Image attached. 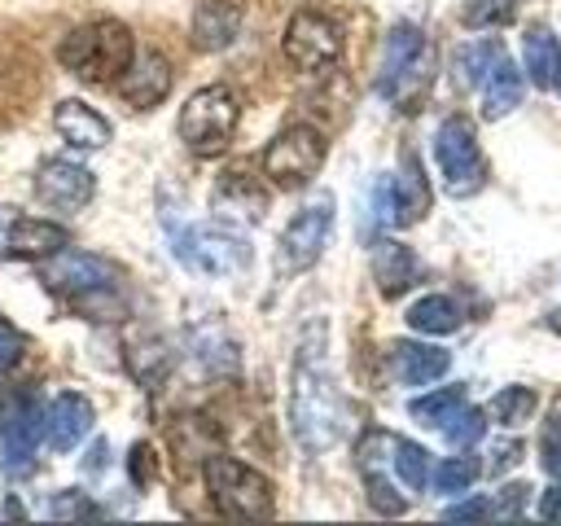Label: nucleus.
<instances>
[{
	"label": "nucleus",
	"mask_w": 561,
	"mask_h": 526,
	"mask_svg": "<svg viewBox=\"0 0 561 526\" xmlns=\"http://www.w3.org/2000/svg\"><path fill=\"white\" fill-rule=\"evenodd\" d=\"M539 517H543V522H561V487L543 491V500H539Z\"/></svg>",
	"instance_id": "nucleus-40"
},
{
	"label": "nucleus",
	"mask_w": 561,
	"mask_h": 526,
	"mask_svg": "<svg viewBox=\"0 0 561 526\" xmlns=\"http://www.w3.org/2000/svg\"><path fill=\"white\" fill-rule=\"evenodd\" d=\"M451 368V355L430 342H394L390 346V373L399 386H430Z\"/></svg>",
	"instance_id": "nucleus-18"
},
{
	"label": "nucleus",
	"mask_w": 561,
	"mask_h": 526,
	"mask_svg": "<svg viewBox=\"0 0 561 526\" xmlns=\"http://www.w3.org/2000/svg\"><path fill=\"white\" fill-rule=\"evenodd\" d=\"M504 57V48H500V39H482V44H465L460 53H456V70H460V83H482L486 79V70L495 66Z\"/></svg>",
	"instance_id": "nucleus-28"
},
{
	"label": "nucleus",
	"mask_w": 561,
	"mask_h": 526,
	"mask_svg": "<svg viewBox=\"0 0 561 526\" xmlns=\"http://www.w3.org/2000/svg\"><path fill=\"white\" fill-rule=\"evenodd\" d=\"M329 232H333V193H316L280 232V245H276V272L280 276H298L307 272L324 245H329Z\"/></svg>",
	"instance_id": "nucleus-8"
},
{
	"label": "nucleus",
	"mask_w": 561,
	"mask_h": 526,
	"mask_svg": "<svg viewBox=\"0 0 561 526\" xmlns=\"http://www.w3.org/2000/svg\"><path fill=\"white\" fill-rule=\"evenodd\" d=\"M118 83V92H123V101L131 105V110H153L167 92H171V66H167V57L162 53H131V61H127V70L114 79Z\"/></svg>",
	"instance_id": "nucleus-16"
},
{
	"label": "nucleus",
	"mask_w": 561,
	"mask_h": 526,
	"mask_svg": "<svg viewBox=\"0 0 561 526\" xmlns=\"http://www.w3.org/2000/svg\"><path fill=\"white\" fill-rule=\"evenodd\" d=\"M324 167V136L307 123L285 127L267 149H263V175L276 188H302L311 175Z\"/></svg>",
	"instance_id": "nucleus-9"
},
{
	"label": "nucleus",
	"mask_w": 561,
	"mask_h": 526,
	"mask_svg": "<svg viewBox=\"0 0 561 526\" xmlns=\"http://www.w3.org/2000/svg\"><path fill=\"white\" fill-rule=\"evenodd\" d=\"M66 228L61 224H48V219H18L4 237V250L0 259H53L61 245H66Z\"/></svg>",
	"instance_id": "nucleus-20"
},
{
	"label": "nucleus",
	"mask_w": 561,
	"mask_h": 526,
	"mask_svg": "<svg viewBox=\"0 0 561 526\" xmlns=\"http://www.w3.org/2000/svg\"><path fill=\"white\" fill-rule=\"evenodd\" d=\"M285 57L298 70H307V75L333 66L342 57V31H337V22L324 18V13H311V9L294 13L289 26H285Z\"/></svg>",
	"instance_id": "nucleus-10"
},
{
	"label": "nucleus",
	"mask_w": 561,
	"mask_h": 526,
	"mask_svg": "<svg viewBox=\"0 0 561 526\" xmlns=\"http://www.w3.org/2000/svg\"><path fill=\"white\" fill-rule=\"evenodd\" d=\"M53 513H57V517H96V508H92L83 495H61V500L53 504Z\"/></svg>",
	"instance_id": "nucleus-37"
},
{
	"label": "nucleus",
	"mask_w": 561,
	"mask_h": 526,
	"mask_svg": "<svg viewBox=\"0 0 561 526\" xmlns=\"http://www.w3.org/2000/svg\"><path fill=\"white\" fill-rule=\"evenodd\" d=\"M543 469L557 478V487H561V416H552L548 421V430H543Z\"/></svg>",
	"instance_id": "nucleus-34"
},
{
	"label": "nucleus",
	"mask_w": 561,
	"mask_h": 526,
	"mask_svg": "<svg viewBox=\"0 0 561 526\" xmlns=\"http://www.w3.org/2000/svg\"><path fill=\"white\" fill-rule=\"evenodd\" d=\"M53 123H57L61 140L75 145V149H101V145H110V132H114V127H110L92 105H83V101H61L57 114H53Z\"/></svg>",
	"instance_id": "nucleus-22"
},
{
	"label": "nucleus",
	"mask_w": 561,
	"mask_h": 526,
	"mask_svg": "<svg viewBox=\"0 0 561 526\" xmlns=\"http://www.w3.org/2000/svg\"><path fill=\"white\" fill-rule=\"evenodd\" d=\"M241 31V9L232 0H202L193 13V44L206 53H219L237 39Z\"/></svg>",
	"instance_id": "nucleus-21"
},
{
	"label": "nucleus",
	"mask_w": 561,
	"mask_h": 526,
	"mask_svg": "<svg viewBox=\"0 0 561 526\" xmlns=\"http://www.w3.org/2000/svg\"><path fill=\"white\" fill-rule=\"evenodd\" d=\"M526 75L535 88H561V39L548 26L526 31Z\"/></svg>",
	"instance_id": "nucleus-23"
},
{
	"label": "nucleus",
	"mask_w": 561,
	"mask_h": 526,
	"mask_svg": "<svg viewBox=\"0 0 561 526\" xmlns=\"http://www.w3.org/2000/svg\"><path fill=\"white\" fill-rule=\"evenodd\" d=\"M44 430L53 451H75L92 434V403L83 395H57L44 412Z\"/></svg>",
	"instance_id": "nucleus-17"
},
{
	"label": "nucleus",
	"mask_w": 561,
	"mask_h": 526,
	"mask_svg": "<svg viewBox=\"0 0 561 526\" xmlns=\"http://www.w3.org/2000/svg\"><path fill=\"white\" fill-rule=\"evenodd\" d=\"M127 469H131V482L136 487H149L153 473H158V460H153V447L149 443H136L131 456H127Z\"/></svg>",
	"instance_id": "nucleus-33"
},
{
	"label": "nucleus",
	"mask_w": 561,
	"mask_h": 526,
	"mask_svg": "<svg viewBox=\"0 0 561 526\" xmlns=\"http://www.w3.org/2000/svg\"><path fill=\"white\" fill-rule=\"evenodd\" d=\"M131 53H136L131 31L123 22H114V18H105V22H92V26L70 31L61 39V48H57V61L70 75H79L83 83H114L127 70Z\"/></svg>",
	"instance_id": "nucleus-2"
},
{
	"label": "nucleus",
	"mask_w": 561,
	"mask_h": 526,
	"mask_svg": "<svg viewBox=\"0 0 561 526\" xmlns=\"http://www.w3.org/2000/svg\"><path fill=\"white\" fill-rule=\"evenodd\" d=\"M44 434V403L35 395H22L9 403L4 421H0V443H4V473H26L35 460Z\"/></svg>",
	"instance_id": "nucleus-13"
},
{
	"label": "nucleus",
	"mask_w": 561,
	"mask_h": 526,
	"mask_svg": "<svg viewBox=\"0 0 561 526\" xmlns=\"http://www.w3.org/2000/svg\"><path fill=\"white\" fill-rule=\"evenodd\" d=\"M342 395L324 355V324H311L298 342L294 359V386H289V430L302 451H329L342 438Z\"/></svg>",
	"instance_id": "nucleus-1"
},
{
	"label": "nucleus",
	"mask_w": 561,
	"mask_h": 526,
	"mask_svg": "<svg viewBox=\"0 0 561 526\" xmlns=\"http://www.w3.org/2000/svg\"><path fill=\"white\" fill-rule=\"evenodd\" d=\"M517 101H522V70L508 57H500L482 79V114L486 118H504Z\"/></svg>",
	"instance_id": "nucleus-24"
},
{
	"label": "nucleus",
	"mask_w": 561,
	"mask_h": 526,
	"mask_svg": "<svg viewBox=\"0 0 561 526\" xmlns=\"http://www.w3.org/2000/svg\"><path fill=\"white\" fill-rule=\"evenodd\" d=\"M530 412H535V390H526V386H504V390L491 399V416H495L500 425H522Z\"/></svg>",
	"instance_id": "nucleus-31"
},
{
	"label": "nucleus",
	"mask_w": 561,
	"mask_h": 526,
	"mask_svg": "<svg viewBox=\"0 0 561 526\" xmlns=\"http://www.w3.org/2000/svg\"><path fill=\"white\" fill-rule=\"evenodd\" d=\"M517 13V0H469L465 4V26L482 31V26H504Z\"/></svg>",
	"instance_id": "nucleus-32"
},
{
	"label": "nucleus",
	"mask_w": 561,
	"mask_h": 526,
	"mask_svg": "<svg viewBox=\"0 0 561 526\" xmlns=\"http://www.w3.org/2000/svg\"><path fill=\"white\" fill-rule=\"evenodd\" d=\"M175 259L197 276H237L250 263V245L224 224H193L175 237Z\"/></svg>",
	"instance_id": "nucleus-6"
},
{
	"label": "nucleus",
	"mask_w": 561,
	"mask_h": 526,
	"mask_svg": "<svg viewBox=\"0 0 561 526\" xmlns=\"http://www.w3.org/2000/svg\"><path fill=\"white\" fill-rule=\"evenodd\" d=\"M460 403H465V386H443V390H430V395L412 399L408 412H412L421 425H443Z\"/></svg>",
	"instance_id": "nucleus-27"
},
{
	"label": "nucleus",
	"mask_w": 561,
	"mask_h": 526,
	"mask_svg": "<svg viewBox=\"0 0 561 526\" xmlns=\"http://www.w3.org/2000/svg\"><path fill=\"white\" fill-rule=\"evenodd\" d=\"M202 473H206V491H210V500H215V508L224 517H232V522L272 517V508H276L272 482L259 469H250V465H241L232 456H206Z\"/></svg>",
	"instance_id": "nucleus-3"
},
{
	"label": "nucleus",
	"mask_w": 561,
	"mask_h": 526,
	"mask_svg": "<svg viewBox=\"0 0 561 526\" xmlns=\"http://www.w3.org/2000/svg\"><path fill=\"white\" fill-rule=\"evenodd\" d=\"M18 355H22V338H18L9 324H0V373H4Z\"/></svg>",
	"instance_id": "nucleus-38"
},
{
	"label": "nucleus",
	"mask_w": 561,
	"mask_h": 526,
	"mask_svg": "<svg viewBox=\"0 0 561 526\" xmlns=\"http://www.w3.org/2000/svg\"><path fill=\"white\" fill-rule=\"evenodd\" d=\"M408 324L416 329V333H456V324H460V307L447 298V294H425L421 302H412L408 307Z\"/></svg>",
	"instance_id": "nucleus-25"
},
{
	"label": "nucleus",
	"mask_w": 561,
	"mask_h": 526,
	"mask_svg": "<svg viewBox=\"0 0 561 526\" xmlns=\"http://www.w3.org/2000/svg\"><path fill=\"white\" fill-rule=\"evenodd\" d=\"M35 193H39L44 206L70 215V210H79V206L92 202L96 180H92L88 167H79V162H70V158H48V162L35 171Z\"/></svg>",
	"instance_id": "nucleus-14"
},
{
	"label": "nucleus",
	"mask_w": 561,
	"mask_h": 526,
	"mask_svg": "<svg viewBox=\"0 0 561 526\" xmlns=\"http://www.w3.org/2000/svg\"><path fill=\"white\" fill-rule=\"evenodd\" d=\"M416 276H421V263H416V254H412L403 241L381 237V241L373 245V281H377V289H381L386 298H399L403 289H412Z\"/></svg>",
	"instance_id": "nucleus-19"
},
{
	"label": "nucleus",
	"mask_w": 561,
	"mask_h": 526,
	"mask_svg": "<svg viewBox=\"0 0 561 526\" xmlns=\"http://www.w3.org/2000/svg\"><path fill=\"white\" fill-rule=\"evenodd\" d=\"M548 324H552V329H561V311H557V316H552V320H548Z\"/></svg>",
	"instance_id": "nucleus-41"
},
{
	"label": "nucleus",
	"mask_w": 561,
	"mask_h": 526,
	"mask_svg": "<svg viewBox=\"0 0 561 526\" xmlns=\"http://www.w3.org/2000/svg\"><path fill=\"white\" fill-rule=\"evenodd\" d=\"M373 210H377L381 224H394V228H408L430 210V184H425V171H421L416 153H403L399 175L377 180Z\"/></svg>",
	"instance_id": "nucleus-11"
},
{
	"label": "nucleus",
	"mask_w": 561,
	"mask_h": 526,
	"mask_svg": "<svg viewBox=\"0 0 561 526\" xmlns=\"http://www.w3.org/2000/svg\"><path fill=\"white\" fill-rule=\"evenodd\" d=\"M443 517H447V522H482V517H491V500H465V504H451Z\"/></svg>",
	"instance_id": "nucleus-36"
},
{
	"label": "nucleus",
	"mask_w": 561,
	"mask_h": 526,
	"mask_svg": "<svg viewBox=\"0 0 561 526\" xmlns=\"http://www.w3.org/2000/svg\"><path fill=\"white\" fill-rule=\"evenodd\" d=\"M443 438L451 443V447H469V443H478L482 438V430H486V412L482 408H469V403H460L443 425Z\"/></svg>",
	"instance_id": "nucleus-30"
},
{
	"label": "nucleus",
	"mask_w": 561,
	"mask_h": 526,
	"mask_svg": "<svg viewBox=\"0 0 561 526\" xmlns=\"http://www.w3.org/2000/svg\"><path fill=\"white\" fill-rule=\"evenodd\" d=\"M390 469L399 473V482L408 491H421L430 482V451L421 443H412V438H394L390 443Z\"/></svg>",
	"instance_id": "nucleus-26"
},
{
	"label": "nucleus",
	"mask_w": 561,
	"mask_h": 526,
	"mask_svg": "<svg viewBox=\"0 0 561 526\" xmlns=\"http://www.w3.org/2000/svg\"><path fill=\"white\" fill-rule=\"evenodd\" d=\"M237 118H241V105H237L232 88H224V83L197 88L180 110V140L202 158L224 153L237 132Z\"/></svg>",
	"instance_id": "nucleus-5"
},
{
	"label": "nucleus",
	"mask_w": 561,
	"mask_h": 526,
	"mask_svg": "<svg viewBox=\"0 0 561 526\" xmlns=\"http://www.w3.org/2000/svg\"><path fill=\"white\" fill-rule=\"evenodd\" d=\"M390 443H394V434H386V430H368L364 438H359V447H355V465H359V473H364V487H368V500H373V508L377 513H403L408 508V500L403 495H394V482H390V473H386V451H390Z\"/></svg>",
	"instance_id": "nucleus-15"
},
{
	"label": "nucleus",
	"mask_w": 561,
	"mask_h": 526,
	"mask_svg": "<svg viewBox=\"0 0 561 526\" xmlns=\"http://www.w3.org/2000/svg\"><path fill=\"white\" fill-rule=\"evenodd\" d=\"M478 473H482V465L473 456H451V460H443V465L430 469V482H434V491L456 495V491H469Z\"/></svg>",
	"instance_id": "nucleus-29"
},
{
	"label": "nucleus",
	"mask_w": 561,
	"mask_h": 526,
	"mask_svg": "<svg viewBox=\"0 0 561 526\" xmlns=\"http://www.w3.org/2000/svg\"><path fill=\"white\" fill-rule=\"evenodd\" d=\"M434 158H438V171H443V184L451 197H469L486 184V158L478 149V136L473 127L456 114V118H443L438 132H434Z\"/></svg>",
	"instance_id": "nucleus-7"
},
{
	"label": "nucleus",
	"mask_w": 561,
	"mask_h": 526,
	"mask_svg": "<svg viewBox=\"0 0 561 526\" xmlns=\"http://www.w3.org/2000/svg\"><path fill=\"white\" fill-rule=\"evenodd\" d=\"M48 281H53V289H61V294H70L75 302H83V307H96L101 298H110L114 289H118V276H114V267L105 263V259H96V254H66V250H57V263L48 267Z\"/></svg>",
	"instance_id": "nucleus-12"
},
{
	"label": "nucleus",
	"mask_w": 561,
	"mask_h": 526,
	"mask_svg": "<svg viewBox=\"0 0 561 526\" xmlns=\"http://www.w3.org/2000/svg\"><path fill=\"white\" fill-rule=\"evenodd\" d=\"M425 83H430V44H425V35L412 22L390 26L386 53H381V75H377L381 96H390L399 110H416Z\"/></svg>",
	"instance_id": "nucleus-4"
},
{
	"label": "nucleus",
	"mask_w": 561,
	"mask_h": 526,
	"mask_svg": "<svg viewBox=\"0 0 561 526\" xmlns=\"http://www.w3.org/2000/svg\"><path fill=\"white\" fill-rule=\"evenodd\" d=\"M526 482H508L504 491H500V500L491 504V517H517L522 508H526Z\"/></svg>",
	"instance_id": "nucleus-35"
},
{
	"label": "nucleus",
	"mask_w": 561,
	"mask_h": 526,
	"mask_svg": "<svg viewBox=\"0 0 561 526\" xmlns=\"http://www.w3.org/2000/svg\"><path fill=\"white\" fill-rule=\"evenodd\" d=\"M491 456H495V460H491V473H500V469L517 465V456H522V443H500Z\"/></svg>",
	"instance_id": "nucleus-39"
}]
</instances>
